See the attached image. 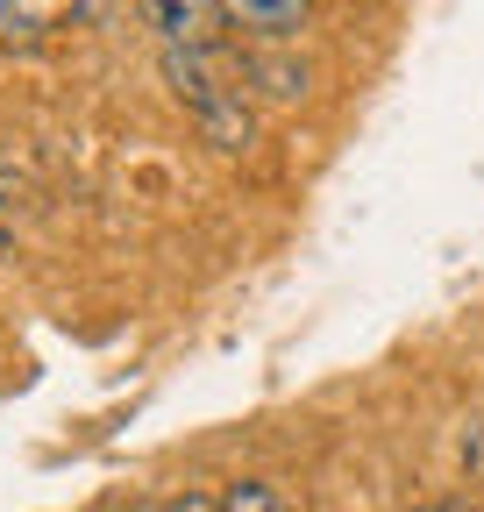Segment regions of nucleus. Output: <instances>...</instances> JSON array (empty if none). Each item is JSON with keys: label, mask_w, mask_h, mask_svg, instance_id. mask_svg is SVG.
<instances>
[{"label": "nucleus", "mask_w": 484, "mask_h": 512, "mask_svg": "<svg viewBox=\"0 0 484 512\" xmlns=\"http://www.w3.org/2000/svg\"><path fill=\"white\" fill-rule=\"evenodd\" d=\"M15 207H22V178L0 164V214H15Z\"/></svg>", "instance_id": "8"}, {"label": "nucleus", "mask_w": 484, "mask_h": 512, "mask_svg": "<svg viewBox=\"0 0 484 512\" xmlns=\"http://www.w3.org/2000/svg\"><path fill=\"white\" fill-rule=\"evenodd\" d=\"M157 64H164V86L178 93V107H186V114H193V107H207L214 93H228V86H221V72H214V50H164Z\"/></svg>", "instance_id": "4"}, {"label": "nucleus", "mask_w": 484, "mask_h": 512, "mask_svg": "<svg viewBox=\"0 0 484 512\" xmlns=\"http://www.w3.org/2000/svg\"><path fill=\"white\" fill-rule=\"evenodd\" d=\"M193 128H200V143H214L221 157H250L257 150V114L242 107V93H214L207 107H193Z\"/></svg>", "instance_id": "3"}, {"label": "nucleus", "mask_w": 484, "mask_h": 512, "mask_svg": "<svg viewBox=\"0 0 484 512\" xmlns=\"http://www.w3.org/2000/svg\"><path fill=\"white\" fill-rule=\"evenodd\" d=\"M136 512H157V505H136Z\"/></svg>", "instance_id": "11"}, {"label": "nucleus", "mask_w": 484, "mask_h": 512, "mask_svg": "<svg viewBox=\"0 0 484 512\" xmlns=\"http://www.w3.org/2000/svg\"><path fill=\"white\" fill-rule=\"evenodd\" d=\"M157 512H221V498H214V491H200V484H186V491H171Z\"/></svg>", "instance_id": "7"}, {"label": "nucleus", "mask_w": 484, "mask_h": 512, "mask_svg": "<svg viewBox=\"0 0 484 512\" xmlns=\"http://www.w3.org/2000/svg\"><path fill=\"white\" fill-rule=\"evenodd\" d=\"M242 79H257L264 100H307V86H314L299 57H271V50H250V57H242Z\"/></svg>", "instance_id": "5"}, {"label": "nucleus", "mask_w": 484, "mask_h": 512, "mask_svg": "<svg viewBox=\"0 0 484 512\" xmlns=\"http://www.w3.org/2000/svg\"><path fill=\"white\" fill-rule=\"evenodd\" d=\"M0 256H15V228L8 221H0Z\"/></svg>", "instance_id": "9"}, {"label": "nucleus", "mask_w": 484, "mask_h": 512, "mask_svg": "<svg viewBox=\"0 0 484 512\" xmlns=\"http://www.w3.org/2000/svg\"><path fill=\"white\" fill-rule=\"evenodd\" d=\"M420 512H463V505H420Z\"/></svg>", "instance_id": "10"}, {"label": "nucleus", "mask_w": 484, "mask_h": 512, "mask_svg": "<svg viewBox=\"0 0 484 512\" xmlns=\"http://www.w3.org/2000/svg\"><path fill=\"white\" fill-rule=\"evenodd\" d=\"M143 22L157 29L164 50H221L228 43V15L221 0H136Z\"/></svg>", "instance_id": "1"}, {"label": "nucleus", "mask_w": 484, "mask_h": 512, "mask_svg": "<svg viewBox=\"0 0 484 512\" xmlns=\"http://www.w3.org/2000/svg\"><path fill=\"white\" fill-rule=\"evenodd\" d=\"M221 15H228V29L257 36V43H285V36L307 29L314 0H221Z\"/></svg>", "instance_id": "2"}, {"label": "nucleus", "mask_w": 484, "mask_h": 512, "mask_svg": "<svg viewBox=\"0 0 484 512\" xmlns=\"http://www.w3.org/2000/svg\"><path fill=\"white\" fill-rule=\"evenodd\" d=\"M221 512H285V498H278L264 477H242V484L221 491Z\"/></svg>", "instance_id": "6"}]
</instances>
